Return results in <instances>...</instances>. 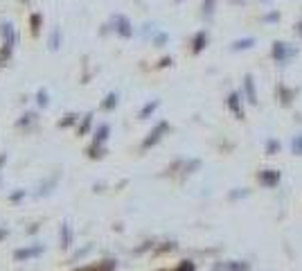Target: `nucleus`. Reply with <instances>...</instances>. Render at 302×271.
Masks as SVG:
<instances>
[{
  "label": "nucleus",
  "mask_w": 302,
  "mask_h": 271,
  "mask_svg": "<svg viewBox=\"0 0 302 271\" xmlns=\"http://www.w3.org/2000/svg\"><path fill=\"white\" fill-rule=\"evenodd\" d=\"M23 197H25V192H14V195H12V201H18V199H23Z\"/></svg>",
  "instance_id": "7"
},
{
  "label": "nucleus",
  "mask_w": 302,
  "mask_h": 271,
  "mask_svg": "<svg viewBox=\"0 0 302 271\" xmlns=\"http://www.w3.org/2000/svg\"><path fill=\"white\" fill-rule=\"evenodd\" d=\"M178 271H194V267H192L190 262H183V264H180V269H178Z\"/></svg>",
  "instance_id": "5"
},
{
  "label": "nucleus",
  "mask_w": 302,
  "mask_h": 271,
  "mask_svg": "<svg viewBox=\"0 0 302 271\" xmlns=\"http://www.w3.org/2000/svg\"><path fill=\"white\" fill-rule=\"evenodd\" d=\"M45 251L43 244H34V247H27V249H18V251H14V258L16 260H29V258H36V255H41Z\"/></svg>",
  "instance_id": "1"
},
{
  "label": "nucleus",
  "mask_w": 302,
  "mask_h": 271,
  "mask_svg": "<svg viewBox=\"0 0 302 271\" xmlns=\"http://www.w3.org/2000/svg\"><path fill=\"white\" fill-rule=\"evenodd\" d=\"M39 104H41V106H45V104H48V95H45V91L39 93Z\"/></svg>",
  "instance_id": "3"
},
{
  "label": "nucleus",
  "mask_w": 302,
  "mask_h": 271,
  "mask_svg": "<svg viewBox=\"0 0 302 271\" xmlns=\"http://www.w3.org/2000/svg\"><path fill=\"white\" fill-rule=\"evenodd\" d=\"M61 237H64V247H70V233H68L66 224H64V228H61Z\"/></svg>",
  "instance_id": "2"
},
{
  "label": "nucleus",
  "mask_w": 302,
  "mask_h": 271,
  "mask_svg": "<svg viewBox=\"0 0 302 271\" xmlns=\"http://www.w3.org/2000/svg\"><path fill=\"white\" fill-rule=\"evenodd\" d=\"M70 122H75V116H66V120H64V122H61V127H68V124H70Z\"/></svg>",
  "instance_id": "6"
},
{
  "label": "nucleus",
  "mask_w": 302,
  "mask_h": 271,
  "mask_svg": "<svg viewBox=\"0 0 302 271\" xmlns=\"http://www.w3.org/2000/svg\"><path fill=\"white\" fill-rule=\"evenodd\" d=\"M39 25H41V16H32V28H34V32L39 30Z\"/></svg>",
  "instance_id": "4"
}]
</instances>
